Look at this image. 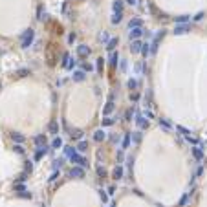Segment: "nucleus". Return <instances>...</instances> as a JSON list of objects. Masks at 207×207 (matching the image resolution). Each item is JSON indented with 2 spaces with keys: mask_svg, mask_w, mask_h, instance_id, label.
<instances>
[{
  "mask_svg": "<svg viewBox=\"0 0 207 207\" xmlns=\"http://www.w3.org/2000/svg\"><path fill=\"white\" fill-rule=\"evenodd\" d=\"M33 39H35V31L30 27V30H26L22 33V37H20V46H22V48H30L31 42H33Z\"/></svg>",
  "mask_w": 207,
  "mask_h": 207,
  "instance_id": "f257e3e1",
  "label": "nucleus"
},
{
  "mask_svg": "<svg viewBox=\"0 0 207 207\" xmlns=\"http://www.w3.org/2000/svg\"><path fill=\"white\" fill-rule=\"evenodd\" d=\"M70 160H72V163H77V167H81V169H86L88 165H90L84 156H81V154H77V152L72 154V156H70Z\"/></svg>",
  "mask_w": 207,
  "mask_h": 207,
  "instance_id": "f03ea898",
  "label": "nucleus"
},
{
  "mask_svg": "<svg viewBox=\"0 0 207 207\" xmlns=\"http://www.w3.org/2000/svg\"><path fill=\"white\" fill-rule=\"evenodd\" d=\"M114 108H115V105H114V94H110L106 105H105V108H103V114H105V115H110V114L114 112Z\"/></svg>",
  "mask_w": 207,
  "mask_h": 207,
  "instance_id": "7ed1b4c3",
  "label": "nucleus"
},
{
  "mask_svg": "<svg viewBox=\"0 0 207 207\" xmlns=\"http://www.w3.org/2000/svg\"><path fill=\"white\" fill-rule=\"evenodd\" d=\"M70 176L81 180V178H84V169H81V167H72V169H70Z\"/></svg>",
  "mask_w": 207,
  "mask_h": 207,
  "instance_id": "20e7f679",
  "label": "nucleus"
},
{
  "mask_svg": "<svg viewBox=\"0 0 207 207\" xmlns=\"http://www.w3.org/2000/svg\"><path fill=\"white\" fill-rule=\"evenodd\" d=\"M189 31V24H176L174 26V35H185V33Z\"/></svg>",
  "mask_w": 207,
  "mask_h": 207,
  "instance_id": "39448f33",
  "label": "nucleus"
},
{
  "mask_svg": "<svg viewBox=\"0 0 207 207\" xmlns=\"http://www.w3.org/2000/svg\"><path fill=\"white\" fill-rule=\"evenodd\" d=\"M143 33H145V31H143V27H132V30L128 31V37L132 39V40H137V39L143 35Z\"/></svg>",
  "mask_w": 207,
  "mask_h": 207,
  "instance_id": "423d86ee",
  "label": "nucleus"
},
{
  "mask_svg": "<svg viewBox=\"0 0 207 207\" xmlns=\"http://www.w3.org/2000/svg\"><path fill=\"white\" fill-rule=\"evenodd\" d=\"M90 48L88 46H84V44H81V46H77V55L79 57H88V55H90Z\"/></svg>",
  "mask_w": 207,
  "mask_h": 207,
  "instance_id": "0eeeda50",
  "label": "nucleus"
},
{
  "mask_svg": "<svg viewBox=\"0 0 207 207\" xmlns=\"http://www.w3.org/2000/svg\"><path fill=\"white\" fill-rule=\"evenodd\" d=\"M48 132L53 134V136H57V134H59V123L55 121V119L50 121V125H48Z\"/></svg>",
  "mask_w": 207,
  "mask_h": 207,
  "instance_id": "6e6552de",
  "label": "nucleus"
},
{
  "mask_svg": "<svg viewBox=\"0 0 207 207\" xmlns=\"http://www.w3.org/2000/svg\"><path fill=\"white\" fill-rule=\"evenodd\" d=\"M192 156H194L198 161H202V160H203V150H202V145H196V147L192 149Z\"/></svg>",
  "mask_w": 207,
  "mask_h": 207,
  "instance_id": "1a4fd4ad",
  "label": "nucleus"
},
{
  "mask_svg": "<svg viewBox=\"0 0 207 207\" xmlns=\"http://www.w3.org/2000/svg\"><path fill=\"white\" fill-rule=\"evenodd\" d=\"M136 125L139 127V128H145V127H149V121L145 119V115L137 114V115H136Z\"/></svg>",
  "mask_w": 207,
  "mask_h": 207,
  "instance_id": "9d476101",
  "label": "nucleus"
},
{
  "mask_svg": "<svg viewBox=\"0 0 207 207\" xmlns=\"http://www.w3.org/2000/svg\"><path fill=\"white\" fill-rule=\"evenodd\" d=\"M123 174H125V170H123V167H121V165H117V167L112 170V176H114V180H121V178H123Z\"/></svg>",
  "mask_w": 207,
  "mask_h": 207,
  "instance_id": "9b49d317",
  "label": "nucleus"
},
{
  "mask_svg": "<svg viewBox=\"0 0 207 207\" xmlns=\"http://www.w3.org/2000/svg\"><path fill=\"white\" fill-rule=\"evenodd\" d=\"M33 143H35L37 147H42V145H46V136H44V134L35 136V137H33Z\"/></svg>",
  "mask_w": 207,
  "mask_h": 207,
  "instance_id": "f8f14e48",
  "label": "nucleus"
},
{
  "mask_svg": "<svg viewBox=\"0 0 207 207\" xmlns=\"http://www.w3.org/2000/svg\"><path fill=\"white\" fill-rule=\"evenodd\" d=\"M11 139L15 141V145H22L24 143V136L20 134V132H13L11 134Z\"/></svg>",
  "mask_w": 207,
  "mask_h": 207,
  "instance_id": "ddd939ff",
  "label": "nucleus"
},
{
  "mask_svg": "<svg viewBox=\"0 0 207 207\" xmlns=\"http://www.w3.org/2000/svg\"><path fill=\"white\" fill-rule=\"evenodd\" d=\"M130 139H132V134H125L123 136V143H121V150H125L130 147Z\"/></svg>",
  "mask_w": 207,
  "mask_h": 207,
  "instance_id": "4468645a",
  "label": "nucleus"
},
{
  "mask_svg": "<svg viewBox=\"0 0 207 207\" xmlns=\"http://www.w3.org/2000/svg\"><path fill=\"white\" fill-rule=\"evenodd\" d=\"M72 77H73V81L81 82V81H84V77H86V75H84V72H82V70H77V72H73V75H72Z\"/></svg>",
  "mask_w": 207,
  "mask_h": 207,
  "instance_id": "2eb2a0df",
  "label": "nucleus"
},
{
  "mask_svg": "<svg viewBox=\"0 0 207 207\" xmlns=\"http://www.w3.org/2000/svg\"><path fill=\"white\" fill-rule=\"evenodd\" d=\"M63 137H61V136H55V139L51 141V149H61V147H63Z\"/></svg>",
  "mask_w": 207,
  "mask_h": 207,
  "instance_id": "dca6fc26",
  "label": "nucleus"
},
{
  "mask_svg": "<svg viewBox=\"0 0 207 207\" xmlns=\"http://www.w3.org/2000/svg\"><path fill=\"white\" fill-rule=\"evenodd\" d=\"M46 152H48V147H46V145H42V147H39V150L35 152V160H40V158H42Z\"/></svg>",
  "mask_w": 207,
  "mask_h": 207,
  "instance_id": "f3484780",
  "label": "nucleus"
},
{
  "mask_svg": "<svg viewBox=\"0 0 207 207\" xmlns=\"http://www.w3.org/2000/svg\"><path fill=\"white\" fill-rule=\"evenodd\" d=\"M105 137H106L105 130H95V132H94V139H95V141H103Z\"/></svg>",
  "mask_w": 207,
  "mask_h": 207,
  "instance_id": "a211bd4d",
  "label": "nucleus"
},
{
  "mask_svg": "<svg viewBox=\"0 0 207 207\" xmlns=\"http://www.w3.org/2000/svg\"><path fill=\"white\" fill-rule=\"evenodd\" d=\"M117 42H119L117 39H110L108 42H106V50H108V51H114V50H115V46H117Z\"/></svg>",
  "mask_w": 207,
  "mask_h": 207,
  "instance_id": "6ab92c4d",
  "label": "nucleus"
},
{
  "mask_svg": "<svg viewBox=\"0 0 207 207\" xmlns=\"http://www.w3.org/2000/svg\"><path fill=\"white\" fill-rule=\"evenodd\" d=\"M117 63H119V55H117L115 51H112V55H110V66H117Z\"/></svg>",
  "mask_w": 207,
  "mask_h": 207,
  "instance_id": "aec40b11",
  "label": "nucleus"
},
{
  "mask_svg": "<svg viewBox=\"0 0 207 207\" xmlns=\"http://www.w3.org/2000/svg\"><path fill=\"white\" fill-rule=\"evenodd\" d=\"M15 75H17V77H20V79H22V77H27V75H30V70H27V68H20V70L15 72Z\"/></svg>",
  "mask_w": 207,
  "mask_h": 207,
  "instance_id": "412c9836",
  "label": "nucleus"
},
{
  "mask_svg": "<svg viewBox=\"0 0 207 207\" xmlns=\"http://www.w3.org/2000/svg\"><path fill=\"white\" fill-rule=\"evenodd\" d=\"M130 50H132V53L141 51V42H139V40H132V46H130Z\"/></svg>",
  "mask_w": 207,
  "mask_h": 207,
  "instance_id": "4be33fe9",
  "label": "nucleus"
},
{
  "mask_svg": "<svg viewBox=\"0 0 207 207\" xmlns=\"http://www.w3.org/2000/svg\"><path fill=\"white\" fill-rule=\"evenodd\" d=\"M141 18H132V20H130V22H128V27H130V30H132V27H141Z\"/></svg>",
  "mask_w": 207,
  "mask_h": 207,
  "instance_id": "5701e85b",
  "label": "nucleus"
},
{
  "mask_svg": "<svg viewBox=\"0 0 207 207\" xmlns=\"http://www.w3.org/2000/svg\"><path fill=\"white\" fill-rule=\"evenodd\" d=\"M174 22H176V24H187V22H189V15H180V17H176Z\"/></svg>",
  "mask_w": 207,
  "mask_h": 207,
  "instance_id": "b1692460",
  "label": "nucleus"
},
{
  "mask_svg": "<svg viewBox=\"0 0 207 207\" xmlns=\"http://www.w3.org/2000/svg\"><path fill=\"white\" fill-rule=\"evenodd\" d=\"M114 13H123V2L121 0H115L114 2Z\"/></svg>",
  "mask_w": 207,
  "mask_h": 207,
  "instance_id": "393cba45",
  "label": "nucleus"
},
{
  "mask_svg": "<svg viewBox=\"0 0 207 207\" xmlns=\"http://www.w3.org/2000/svg\"><path fill=\"white\" fill-rule=\"evenodd\" d=\"M37 18H39V20H44V18H46V13H44V8H42V6H39V9H37Z\"/></svg>",
  "mask_w": 207,
  "mask_h": 207,
  "instance_id": "a878e982",
  "label": "nucleus"
},
{
  "mask_svg": "<svg viewBox=\"0 0 207 207\" xmlns=\"http://www.w3.org/2000/svg\"><path fill=\"white\" fill-rule=\"evenodd\" d=\"M141 53L145 55V57H147V55L150 53V44H149V42H145V44H141Z\"/></svg>",
  "mask_w": 207,
  "mask_h": 207,
  "instance_id": "bb28decb",
  "label": "nucleus"
},
{
  "mask_svg": "<svg viewBox=\"0 0 207 207\" xmlns=\"http://www.w3.org/2000/svg\"><path fill=\"white\" fill-rule=\"evenodd\" d=\"M189 198H191V192H187V194H183V196H182V200H180V203H178V205H180V207H183V205H187V202H189Z\"/></svg>",
  "mask_w": 207,
  "mask_h": 207,
  "instance_id": "cd10ccee",
  "label": "nucleus"
},
{
  "mask_svg": "<svg viewBox=\"0 0 207 207\" xmlns=\"http://www.w3.org/2000/svg\"><path fill=\"white\" fill-rule=\"evenodd\" d=\"M114 123H115V119H112V117H105V119H103V127H112L114 125Z\"/></svg>",
  "mask_w": 207,
  "mask_h": 207,
  "instance_id": "c85d7f7f",
  "label": "nucleus"
},
{
  "mask_svg": "<svg viewBox=\"0 0 207 207\" xmlns=\"http://www.w3.org/2000/svg\"><path fill=\"white\" fill-rule=\"evenodd\" d=\"M121 18H123V13H114V17H112V24H119V22H121Z\"/></svg>",
  "mask_w": 207,
  "mask_h": 207,
  "instance_id": "c756f323",
  "label": "nucleus"
},
{
  "mask_svg": "<svg viewBox=\"0 0 207 207\" xmlns=\"http://www.w3.org/2000/svg\"><path fill=\"white\" fill-rule=\"evenodd\" d=\"M77 150H79V152H86V150H88V143L86 141H81L77 145Z\"/></svg>",
  "mask_w": 207,
  "mask_h": 207,
  "instance_id": "7c9ffc66",
  "label": "nucleus"
},
{
  "mask_svg": "<svg viewBox=\"0 0 207 207\" xmlns=\"http://www.w3.org/2000/svg\"><path fill=\"white\" fill-rule=\"evenodd\" d=\"M158 123H160V127H163L165 130H170V123H169L167 119H163V117H161V119L158 121Z\"/></svg>",
  "mask_w": 207,
  "mask_h": 207,
  "instance_id": "2f4dec72",
  "label": "nucleus"
},
{
  "mask_svg": "<svg viewBox=\"0 0 207 207\" xmlns=\"http://www.w3.org/2000/svg\"><path fill=\"white\" fill-rule=\"evenodd\" d=\"M82 136H84V134H82V130H73V132H72L73 139H82Z\"/></svg>",
  "mask_w": 207,
  "mask_h": 207,
  "instance_id": "473e14b6",
  "label": "nucleus"
},
{
  "mask_svg": "<svg viewBox=\"0 0 207 207\" xmlns=\"http://www.w3.org/2000/svg\"><path fill=\"white\" fill-rule=\"evenodd\" d=\"M99 40H101V42H108V40H110L108 33H106V31H101V33H99Z\"/></svg>",
  "mask_w": 207,
  "mask_h": 207,
  "instance_id": "72a5a7b5",
  "label": "nucleus"
},
{
  "mask_svg": "<svg viewBox=\"0 0 207 207\" xmlns=\"http://www.w3.org/2000/svg\"><path fill=\"white\" fill-rule=\"evenodd\" d=\"M132 115H134V108H128L125 112V121H132Z\"/></svg>",
  "mask_w": 207,
  "mask_h": 207,
  "instance_id": "f704fd0d",
  "label": "nucleus"
},
{
  "mask_svg": "<svg viewBox=\"0 0 207 207\" xmlns=\"http://www.w3.org/2000/svg\"><path fill=\"white\" fill-rule=\"evenodd\" d=\"M103 66H105L103 59H97V64H95V68H97V73H103Z\"/></svg>",
  "mask_w": 207,
  "mask_h": 207,
  "instance_id": "c9c22d12",
  "label": "nucleus"
},
{
  "mask_svg": "<svg viewBox=\"0 0 207 207\" xmlns=\"http://www.w3.org/2000/svg\"><path fill=\"white\" fill-rule=\"evenodd\" d=\"M128 88H130V90H136V88H137V81L136 79H128Z\"/></svg>",
  "mask_w": 207,
  "mask_h": 207,
  "instance_id": "e433bc0d",
  "label": "nucleus"
},
{
  "mask_svg": "<svg viewBox=\"0 0 207 207\" xmlns=\"http://www.w3.org/2000/svg\"><path fill=\"white\" fill-rule=\"evenodd\" d=\"M176 130H178V132H182L183 136H189V134H191L187 128H183V127H180V125H176Z\"/></svg>",
  "mask_w": 207,
  "mask_h": 207,
  "instance_id": "4c0bfd02",
  "label": "nucleus"
},
{
  "mask_svg": "<svg viewBox=\"0 0 207 207\" xmlns=\"http://www.w3.org/2000/svg\"><path fill=\"white\" fill-rule=\"evenodd\" d=\"M27 180V172H22L18 178H17V183H22V182H26Z\"/></svg>",
  "mask_w": 207,
  "mask_h": 207,
  "instance_id": "58836bf2",
  "label": "nucleus"
},
{
  "mask_svg": "<svg viewBox=\"0 0 207 207\" xmlns=\"http://www.w3.org/2000/svg\"><path fill=\"white\" fill-rule=\"evenodd\" d=\"M68 63H70V55L64 53V55H63V66L66 68V66H68Z\"/></svg>",
  "mask_w": 207,
  "mask_h": 207,
  "instance_id": "ea45409f",
  "label": "nucleus"
},
{
  "mask_svg": "<svg viewBox=\"0 0 207 207\" xmlns=\"http://www.w3.org/2000/svg\"><path fill=\"white\" fill-rule=\"evenodd\" d=\"M97 174H99L101 178H105V176H106V170H105V167H101V165H99V167H97Z\"/></svg>",
  "mask_w": 207,
  "mask_h": 207,
  "instance_id": "a19ab883",
  "label": "nucleus"
},
{
  "mask_svg": "<svg viewBox=\"0 0 207 207\" xmlns=\"http://www.w3.org/2000/svg\"><path fill=\"white\" fill-rule=\"evenodd\" d=\"M64 154H66V156L75 154V149H73V147H66V149H64Z\"/></svg>",
  "mask_w": 207,
  "mask_h": 207,
  "instance_id": "79ce46f5",
  "label": "nucleus"
},
{
  "mask_svg": "<svg viewBox=\"0 0 207 207\" xmlns=\"http://www.w3.org/2000/svg\"><path fill=\"white\" fill-rule=\"evenodd\" d=\"M15 191H17L18 194H20V192H24V191H26V187H24L22 183H17V185H15Z\"/></svg>",
  "mask_w": 207,
  "mask_h": 207,
  "instance_id": "37998d69",
  "label": "nucleus"
},
{
  "mask_svg": "<svg viewBox=\"0 0 207 207\" xmlns=\"http://www.w3.org/2000/svg\"><path fill=\"white\" fill-rule=\"evenodd\" d=\"M13 150H15L17 154H24V149H22V145H15V147H13Z\"/></svg>",
  "mask_w": 207,
  "mask_h": 207,
  "instance_id": "c03bdc74",
  "label": "nucleus"
},
{
  "mask_svg": "<svg viewBox=\"0 0 207 207\" xmlns=\"http://www.w3.org/2000/svg\"><path fill=\"white\" fill-rule=\"evenodd\" d=\"M203 174V165H200V167L196 169V174H194V178H198V176H202Z\"/></svg>",
  "mask_w": 207,
  "mask_h": 207,
  "instance_id": "a18cd8bd",
  "label": "nucleus"
},
{
  "mask_svg": "<svg viewBox=\"0 0 207 207\" xmlns=\"http://www.w3.org/2000/svg\"><path fill=\"white\" fill-rule=\"evenodd\" d=\"M132 137H134V141H136V143H139V141H141V134H139V132H134Z\"/></svg>",
  "mask_w": 207,
  "mask_h": 207,
  "instance_id": "49530a36",
  "label": "nucleus"
},
{
  "mask_svg": "<svg viewBox=\"0 0 207 207\" xmlns=\"http://www.w3.org/2000/svg\"><path fill=\"white\" fill-rule=\"evenodd\" d=\"M33 170V163L31 161H26V172H31Z\"/></svg>",
  "mask_w": 207,
  "mask_h": 207,
  "instance_id": "de8ad7c7",
  "label": "nucleus"
},
{
  "mask_svg": "<svg viewBox=\"0 0 207 207\" xmlns=\"http://www.w3.org/2000/svg\"><path fill=\"white\" fill-rule=\"evenodd\" d=\"M99 196H101V200H103V203H105V202H108V196L105 194V191H101V192H99Z\"/></svg>",
  "mask_w": 207,
  "mask_h": 207,
  "instance_id": "09e8293b",
  "label": "nucleus"
},
{
  "mask_svg": "<svg viewBox=\"0 0 207 207\" xmlns=\"http://www.w3.org/2000/svg\"><path fill=\"white\" fill-rule=\"evenodd\" d=\"M20 196H22V198H31V192H27V191H24V192H20Z\"/></svg>",
  "mask_w": 207,
  "mask_h": 207,
  "instance_id": "8fccbe9b",
  "label": "nucleus"
},
{
  "mask_svg": "<svg viewBox=\"0 0 207 207\" xmlns=\"http://www.w3.org/2000/svg\"><path fill=\"white\" fill-rule=\"evenodd\" d=\"M145 115H147V117H150V119H152V117H154V114L150 112V110H145Z\"/></svg>",
  "mask_w": 207,
  "mask_h": 207,
  "instance_id": "3c124183",
  "label": "nucleus"
},
{
  "mask_svg": "<svg viewBox=\"0 0 207 207\" xmlns=\"http://www.w3.org/2000/svg\"><path fill=\"white\" fill-rule=\"evenodd\" d=\"M203 18V13H198V15L194 17V20H196V22H198V20H202Z\"/></svg>",
  "mask_w": 207,
  "mask_h": 207,
  "instance_id": "603ef678",
  "label": "nucleus"
},
{
  "mask_svg": "<svg viewBox=\"0 0 207 207\" xmlns=\"http://www.w3.org/2000/svg\"><path fill=\"white\" fill-rule=\"evenodd\" d=\"M75 37H77L75 33H70V37H68V40H70V42H73V40H75Z\"/></svg>",
  "mask_w": 207,
  "mask_h": 207,
  "instance_id": "864d4df0",
  "label": "nucleus"
},
{
  "mask_svg": "<svg viewBox=\"0 0 207 207\" xmlns=\"http://www.w3.org/2000/svg\"><path fill=\"white\" fill-rule=\"evenodd\" d=\"M130 99H132V101H137V99H139V95L134 94V95H130Z\"/></svg>",
  "mask_w": 207,
  "mask_h": 207,
  "instance_id": "5fc2aeb1",
  "label": "nucleus"
},
{
  "mask_svg": "<svg viewBox=\"0 0 207 207\" xmlns=\"http://www.w3.org/2000/svg\"><path fill=\"white\" fill-rule=\"evenodd\" d=\"M117 160H119V161L123 160V150H119V152H117Z\"/></svg>",
  "mask_w": 207,
  "mask_h": 207,
  "instance_id": "6e6d98bb",
  "label": "nucleus"
},
{
  "mask_svg": "<svg viewBox=\"0 0 207 207\" xmlns=\"http://www.w3.org/2000/svg\"><path fill=\"white\" fill-rule=\"evenodd\" d=\"M55 178H57V170H53V174H51V178H50V182H53Z\"/></svg>",
  "mask_w": 207,
  "mask_h": 207,
  "instance_id": "4d7b16f0",
  "label": "nucleus"
},
{
  "mask_svg": "<svg viewBox=\"0 0 207 207\" xmlns=\"http://www.w3.org/2000/svg\"><path fill=\"white\" fill-rule=\"evenodd\" d=\"M127 2H128V4H132V6H134V4L137 2V0H127Z\"/></svg>",
  "mask_w": 207,
  "mask_h": 207,
  "instance_id": "13d9d810",
  "label": "nucleus"
},
{
  "mask_svg": "<svg viewBox=\"0 0 207 207\" xmlns=\"http://www.w3.org/2000/svg\"><path fill=\"white\" fill-rule=\"evenodd\" d=\"M0 53H2V51H0Z\"/></svg>",
  "mask_w": 207,
  "mask_h": 207,
  "instance_id": "bf43d9fd",
  "label": "nucleus"
},
{
  "mask_svg": "<svg viewBox=\"0 0 207 207\" xmlns=\"http://www.w3.org/2000/svg\"><path fill=\"white\" fill-rule=\"evenodd\" d=\"M81 2H82V0H81Z\"/></svg>",
  "mask_w": 207,
  "mask_h": 207,
  "instance_id": "052dcab7",
  "label": "nucleus"
}]
</instances>
